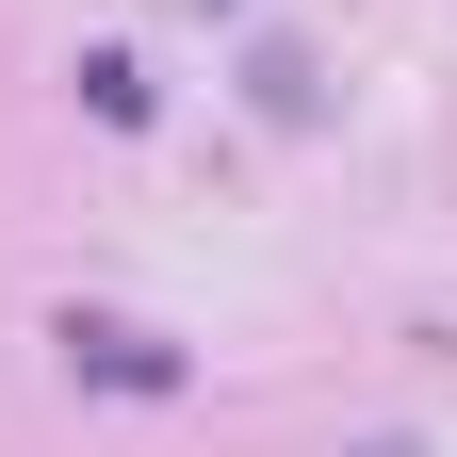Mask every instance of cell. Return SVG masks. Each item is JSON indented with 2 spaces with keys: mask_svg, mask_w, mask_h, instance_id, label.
I'll use <instances>...</instances> for the list:
<instances>
[{
  "mask_svg": "<svg viewBox=\"0 0 457 457\" xmlns=\"http://www.w3.org/2000/svg\"><path fill=\"white\" fill-rule=\"evenodd\" d=\"M49 343H66V376H98V392H180V343H163V327H114V311H66Z\"/></svg>",
  "mask_w": 457,
  "mask_h": 457,
  "instance_id": "obj_1",
  "label": "cell"
},
{
  "mask_svg": "<svg viewBox=\"0 0 457 457\" xmlns=\"http://www.w3.org/2000/svg\"><path fill=\"white\" fill-rule=\"evenodd\" d=\"M82 98L114 114V131H131V114H147V66H131V49H82Z\"/></svg>",
  "mask_w": 457,
  "mask_h": 457,
  "instance_id": "obj_2",
  "label": "cell"
},
{
  "mask_svg": "<svg viewBox=\"0 0 457 457\" xmlns=\"http://www.w3.org/2000/svg\"><path fill=\"white\" fill-rule=\"evenodd\" d=\"M376 457H409V441H376Z\"/></svg>",
  "mask_w": 457,
  "mask_h": 457,
  "instance_id": "obj_3",
  "label": "cell"
}]
</instances>
